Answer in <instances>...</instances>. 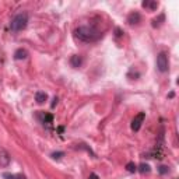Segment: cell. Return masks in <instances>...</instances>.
<instances>
[{
	"label": "cell",
	"mask_w": 179,
	"mask_h": 179,
	"mask_svg": "<svg viewBox=\"0 0 179 179\" xmlns=\"http://www.w3.org/2000/svg\"><path fill=\"white\" fill-rule=\"evenodd\" d=\"M74 38L84 43H94L102 38V32L95 25H80L74 30Z\"/></svg>",
	"instance_id": "6da1fadb"
},
{
	"label": "cell",
	"mask_w": 179,
	"mask_h": 179,
	"mask_svg": "<svg viewBox=\"0 0 179 179\" xmlns=\"http://www.w3.org/2000/svg\"><path fill=\"white\" fill-rule=\"evenodd\" d=\"M28 20H30V16L25 11L16 14L10 23V30L14 31V32H20V31L25 30V27L28 25Z\"/></svg>",
	"instance_id": "7a4b0ae2"
},
{
	"label": "cell",
	"mask_w": 179,
	"mask_h": 179,
	"mask_svg": "<svg viewBox=\"0 0 179 179\" xmlns=\"http://www.w3.org/2000/svg\"><path fill=\"white\" fill-rule=\"evenodd\" d=\"M157 67L161 73H166L169 69V60H168V55L165 52H159L157 56Z\"/></svg>",
	"instance_id": "3957f363"
},
{
	"label": "cell",
	"mask_w": 179,
	"mask_h": 179,
	"mask_svg": "<svg viewBox=\"0 0 179 179\" xmlns=\"http://www.w3.org/2000/svg\"><path fill=\"white\" fill-rule=\"evenodd\" d=\"M144 119H146V113L144 112H140L134 116V119L132 120V130L133 132H139V130L141 129V125H143V122H144Z\"/></svg>",
	"instance_id": "277c9868"
},
{
	"label": "cell",
	"mask_w": 179,
	"mask_h": 179,
	"mask_svg": "<svg viewBox=\"0 0 179 179\" xmlns=\"http://www.w3.org/2000/svg\"><path fill=\"white\" fill-rule=\"evenodd\" d=\"M37 116H38V119L41 120V123H43V125H52L53 123V115L52 113L39 112Z\"/></svg>",
	"instance_id": "5b68a950"
},
{
	"label": "cell",
	"mask_w": 179,
	"mask_h": 179,
	"mask_svg": "<svg viewBox=\"0 0 179 179\" xmlns=\"http://www.w3.org/2000/svg\"><path fill=\"white\" fill-rule=\"evenodd\" d=\"M127 23H129L130 25H137V24H140L141 23V16H140V13H137V11L130 13L129 16H127Z\"/></svg>",
	"instance_id": "8992f818"
},
{
	"label": "cell",
	"mask_w": 179,
	"mask_h": 179,
	"mask_svg": "<svg viewBox=\"0 0 179 179\" xmlns=\"http://www.w3.org/2000/svg\"><path fill=\"white\" fill-rule=\"evenodd\" d=\"M11 161L10 154L7 153L6 150H0V166H9Z\"/></svg>",
	"instance_id": "52a82bcc"
},
{
	"label": "cell",
	"mask_w": 179,
	"mask_h": 179,
	"mask_svg": "<svg viewBox=\"0 0 179 179\" xmlns=\"http://www.w3.org/2000/svg\"><path fill=\"white\" fill-rule=\"evenodd\" d=\"M70 64H71L74 69H79V67H81V64H83V57L80 56V55H73V56L70 57Z\"/></svg>",
	"instance_id": "ba28073f"
},
{
	"label": "cell",
	"mask_w": 179,
	"mask_h": 179,
	"mask_svg": "<svg viewBox=\"0 0 179 179\" xmlns=\"http://www.w3.org/2000/svg\"><path fill=\"white\" fill-rule=\"evenodd\" d=\"M28 57V52H27V49H24V48H18V49L14 52V59L16 60H24Z\"/></svg>",
	"instance_id": "9c48e42d"
},
{
	"label": "cell",
	"mask_w": 179,
	"mask_h": 179,
	"mask_svg": "<svg viewBox=\"0 0 179 179\" xmlns=\"http://www.w3.org/2000/svg\"><path fill=\"white\" fill-rule=\"evenodd\" d=\"M141 6L144 7V9H150V10H157V9H158V3H157V2H150V0L143 2Z\"/></svg>",
	"instance_id": "30bf717a"
},
{
	"label": "cell",
	"mask_w": 179,
	"mask_h": 179,
	"mask_svg": "<svg viewBox=\"0 0 179 179\" xmlns=\"http://www.w3.org/2000/svg\"><path fill=\"white\" fill-rule=\"evenodd\" d=\"M46 100H48L46 93H43V91H38V93L35 94V101H37L38 104H43Z\"/></svg>",
	"instance_id": "8fae6325"
},
{
	"label": "cell",
	"mask_w": 179,
	"mask_h": 179,
	"mask_svg": "<svg viewBox=\"0 0 179 179\" xmlns=\"http://www.w3.org/2000/svg\"><path fill=\"white\" fill-rule=\"evenodd\" d=\"M137 171H139L140 174H148L150 171H151V168H150V165L148 164H140L139 166H137Z\"/></svg>",
	"instance_id": "7c38bea8"
},
{
	"label": "cell",
	"mask_w": 179,
	"mask_h": 179,
	"mask_svg": "<svg viewBox=\"0 0 179 179\" xmlns=\"http://www.w3.org/2000/svg\"><path fill=\"white\" fill-rule=\"evenodd\" d=\"M126 169H127V172H132L134 174L137 171V165L134 163H127L126 164Z\"/></svg>",
	"instance_id": "4fadbf2b"
},
{
	"label": "cell",
	"mask_w": 179,
	"mask_h": 179,
	"mask_svg": "<svg viewBox=\"0 0 179 179\" xmlns=\"http://www.w3.org/2000/svg\"><path fill=\"white\" fill-rule=\"evenodd\" d=\"M158 172L161 174V175H166V174L169 172V166H166V165H161V166H158Z\"/></svg>",
	"instance_id": "5bb4252c"
},
{
	"label": "cell",
	"mask_w": 179,
	"mask_h": 179,
	"mask_svg": "<svg viewBox=\"0 0 179 179\" xmlns=\"http://www.w3.org/2000/svg\"><path fill=\"white\" fill-rule=\"evenodd\" d=\"M161 21H164V14H161V16L158 17V20H157V18H155V20H153V27H154V28L161 25Z\"/></svg>",
	"instance_id": "9a60e30c"
},
{
	"label": "cell",
	"mask_w": 179,
	"mask_h": 179,
	"mask_svg": "<svg viewBox=\"0 0 179 179\" xmlns=\"http://www.w3.org/2000/svg\"><path fill=\"white\" fill-rule=\"evenodd\" d=\"M63 155H64L63 151H56V153H52V154H50V157H52L53 159H60Z\"/></svg>",
	"instance_id": "2e32d148"
},
{
	"label": "cell",
	"mask_w": 179,
	"mask_h": 179,
	"mask_svg": "<svg viewBox=\"0 0 179 179\" xmlns=\"http://www.w3.org/2000/svg\"><path fill=\"white\" fill-rule=\"evenodd\" d=\"M3 178H4V179H16V174L4 172V174H3Z\"/></svg>",
	"instance_id": "e0dca14e"
},
{
	"label": "cell",
	"mask_w": 179,
	"mask_h": 179,
	"mask_svg": "<svg viewBox=\"0 0 179 179\" xmlns=\"http://www.w3.org/2000/svg\"><path fill=\"white\" fill-rule=\"evenodd\" d=\"M88 179H100V176L97 175V174H95V172H93V174H90Z\"/></svg>",
	"instance_id": "ac0fdd59"
},
{
	"label": "cell",
	"mask_w": 179,
	"mask_h": 179,
	"mask_svg": "<svg viewBox=\"0 0 179 179\" xmlns=\"http://www.w3.org/2000/svg\"><path fill=\"white\" fill-rule=\"evenodd\" d=\"M16 179H27V176L24 174H16Z\"/></svg>",
	"instance_id": "d6986e66"
},
{
	"label": "cell",
	"mask_w": 179,
	"mask_h": 179,
	"mask_svg": "<svg viewBox=\"0 0 179 179\" xmlns=\"http://www.w3.org/2000/svg\"><path fill=\"white\" fill-rule=\"evenodd\" d=\"M120 35H122V31L119 28H116V37H120Z\"/></svg>",
	"instance_id": "ffe728a7"
},
{
	"label": "cell",
	"mask_w": 179,
	"mask_h": 179,
	"mask_svg": "<svg viewBox=\"0 0 179 179\" xmlns=\"http://www.w3.org/2000/svg\"><path fill=\"white\" fill-rule=\"evenodd\" d=\"M56 104H57V98L55 97V98H53V102H52V108H53L55 105H56Z\"/></svg>",
	"instance_id": "44dd1931"
}]
</instances>
